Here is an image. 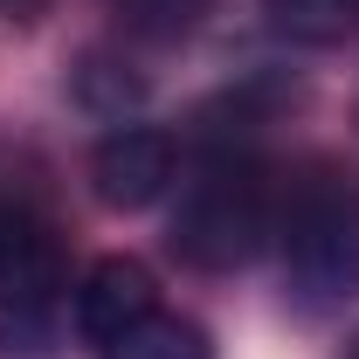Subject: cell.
<instances>
[{
    "label": "cell",
    "instance_id": "6da1fadb",
    "mask_svg": "<svg viewBox=\"0 0 359 359\" xmlns=\"http://www.w3.org/2000/svg\"><path fill=\"white\" fill-rule=\"evenodd\" d=\"M276 235V187L249 145H215L173 208V249L194 269H242Z\"/></svg>",
    "mask_w": 359,
    "mask_h": 359
},
{
    "label": "cell",
    "instance_id": "7a4b0ae2",
    "mask_svg": "<svg viewBox=\"0 0 359 359\" xmlns=\"http://www.w3.org/2000/svg\"><path fill=\"white\" fill-rule=\"evenodd\" d=\"M276 242L304 304L359 297V180H346L339 166H311L276 201Z\"/></svg>",
    "mask_w": 359,
    "mask_h": 359
},
{
    "label": "cell",
    "instance_id": "3957f363",
    "mask_svg": "<svg viewBox=\"0 0 359 359\" xmlns=\"http://www.w3.org/2000/svg\"><path fill=\"white\" fill-rule=\"evenodd\" d=\"M62 290V242L42 208L21 194L0 201V304L7 311H48Z\"/></svg>",
    "mask_w": 359,
    "mask_h": 359
},
{
    "label": "cell",
    "instance_id": "277c9868",
    "mask_svg": "<svg viewBox=\"0 0 359 359\" xmlns=\"http://www.w3.org/2000/svg\"><path fill=\"white\" fill-rule=\"evenodd\" d=\"M90 180H97V201L104 208H152L166 187H173V138L152 132V125H118V132L97 145L90 159Z\"/></svg>",
    "mask_w": 359,
    "mask_h": 359
},
{
    "label": "cell",
    "instance_id": "5b68a950",
    "mask_svg": "<svg viewBox=\"0 0 359 359\" xmlns=\"http://www.w3.org/2000/svg\"><path fill=\"white\" fill-rule=\"evenodd\" d=\"M159 304V283H152V269L132 263V256H104V263H90V276L76 283V332H83V346L97 353L104 339H118L132 318H145Z\"/></svg>",
    "mask_w": 359,
    "mask_h": 359
},
{
    "label": "cell",
    "instance_id": "8992f818",
    "mask_svg": "<svg viewBox=\"0 0 359 359\" xmlns=\"http://www.w3.org/2000/svg\"><path fill=\"white\" fill-rule=\"evenodd\" d=\"M90 359H215V346H208V332H201L194 318L152 304V311L132 318L118 339H104Z\"/></svg>",
    "mask_w": 359,
    "mask_h": 359
},
{
    "label": "cell",
    "instance_id": "52a82bcc",
    "mask_svg": "<svg viewBox=\"0 0 359 359\" xmlns=\"http://www.w3.org/2000/svg\"><path fill=\"white\" fill-rule=\"evenodd\" d=\"M263 7L290 42H311V48L346 42L359 28V0H263Z\"/></svg>",
    "mask_w": 359,
    "mask_h": 359
},
{
    "label": "cell",
    "instance_id": "ba28073f",
    "mask_svg": "<svg viewBox=\"0 0 359 359\" xmlns=\"http://www.w3.org/2000/svg\"><path fill=\"white\" fill-rule=\"evenodd\" d=\"M111 14L132 28V35H152V42H180L201 28L208 0H111Z\"/></svg>",
    "mask_w": 359,
    "mask_h": 359
},
{
    "label": "cell",
    "instance_id": "9c48e42d",
    "mask_svg": "<svg viewBox=\"0 0 359 359\" xmlns=\"http://www.w3.org/2000/svg\"><path fill=\"white\" fill-rule=\"evenodd\" d=\"M21 7H35V0H0V14H21Z\"/></svg>",
    "mask_w": 359,
    "mask_h": 359
},
{
    "label": "cell",
    "instance_id": "30bf717a",
    "mask_svg": "<svg viewBox=\"0 0 359 359\" xmlns=\"http://www.w3.org/2000/svg\"><path fill=\"white\" fill-rule=\"evenodd\" d=\"M353 359H359V339H353Z\"/></svg>",
    "mask_w": 359,
    "mask_h": 359
}]
</instances>
